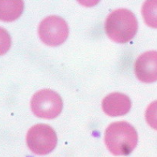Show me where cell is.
Returning a JSON list of instances; mask_svg holds the SVG:
<instances>
[{"instance_id":"30bf717a","label":"cell","mask_w":157,"mask_h":157,"mask_svg":"<svg viewBox=\"0 0 157 157\" xmlns=\"http://www.w3.org/2000/svg\"><path fill=\"white\" fill-rule=\"evenodd\" d=\"M145 118L147 124L157 131V100L152 101L145 111Z\"/></svg>"},{"instance_id":"ba28073f","label":"cell","mask_w":157,"mask_h":157,"mask_svg":"<svg viewBox=\"0 0 157 157\" xmlns=\"http://www.w3.org/2000/svg\"><path fill=\"white\" fill-rule=\"evenodd\" d=\"M24 2L20 0H0V20L12 22L17 20L24 11Z\"/></svg>"},{"instance_id":"52a82bcc","label":"cell","mask_w":157,"mask_h":157,"mask_svg":"<svg viewBox=\"0 0 157 157\" xmlns=\"http://www.w3.org/2000/svg\"><path fill=\"white\" fill-rule=\"evenodd\" d=\"M102 110L109 116H122L127 114L131 107V99L121 93H112L108 94L101 102Z\"/></svg>"},{"instance_id":"6da1fadb","label":"cell","mask_w":157,"mask_h":157,"mask_svg":"<svg viewBox=\"0 0 157 157\" xmlns=\"http://www.w3.org/2000/svg\"><path fill=\"white\" fill-rule=\"evenodd\" d=\"M104 141L113 155H128L137 146V131L129 123L115 122L105 129Z\"/></svg>"},{"instance_id":"277c9868","label":"cell","mask_w":157,"mask_h":157,"mask_svg":"<svg viewBox=\"0 0 157 157\" xmlns=\"http://www.w3.org/2000/svg\"><path fill=\"white\" fill-rule=\"evenodd\" d=\"M27 144L32 151L39 155L50 153L57 144L56 134L52 127L47 124H36L28 130Z\"/></svg>"},{"instance_id":"3957f363","label":"cell","mask_w":157,"mask_h":157,"mask_svg":"<svg viewBox=\"0 0 157 157\" xmlns=\"http://www.w3.org/2000/svg\"><path fill=\"white\" fill-rule=\"evenodd\" d=\"M63 108L60 95L52 90H41L35 94L31 100V109L38 118L53 119L56 118Z\"/></svg>"},{"instance_id":"8fae6325","label":"cell","mask_w":157,"mask_h":157,"mask_svg":"<svg viewBox=\"0 0 157 157\" xmlns=\"http://www.w3.org/2000/svg\"><path fill=\"white\" fill-rule=\"evenodd\" d=\"M11 46L10 34L5 28L0 27V56L7 53Z\"/></svg>"},{"instance_id":"9c48e42d","label":"cell","mask_w":157,"mask_h":157,"mask_svg":"<svg viewBox=\"0 0 157 157\" xmlns=\"http://www.w3.org/2000/svg\"><path fill=\"white\" fill-rule=\"evenodd\" d=\"M142 15L147 26L157 28V0H147L144 2Z\"/></svg>"},{"instance_id":"5b68a950","label":"cell","mask_w":157,"mask_h":157,"mask_svg":"<svg viewBox=\"0 0 157 157\" xmlns=\"http://www.w3.org/2000/svg\"><path fill=\"white\" fill-rule=\"evenodd\" d=\"M38 34L43 43L51 47L60 45L69 36V26L63 18L57 15L46 17L38 27Z\"/></svg>"},{"instance_id":"7a4b0ae2","label":"cell","mask_w":157,"mask_h":157,"mask_svg":"<svg viewBox=\"0 0 157 157\" xmlns=\"http://www.w3.org/2000/svg\"><path fill=\"white\" fill-rule=\"evenodd\" d=\"M138 31L136 15L128 9L115 10L108 15L105 22V32L111 40L118 44L129 42Z\"/></svg>"},{"instance_id":"8992f818","label":"cell","mask_w":157,"mask_h":157,"mask_svg":"<svg viewBox=\"0 0 157 157\" xmlns=\"http://www.w3.org/2000/svg\"><path fill=\"white\" fill-rule=\"evenodd\" d=\"M136 78L144 83L157 81V51H148L141 54L135 64Z\"/></svg>"}]
</instances>
